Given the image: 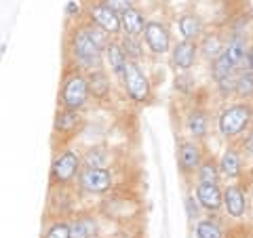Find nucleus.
I'll return each mask as SVG.
<instances>
[{"label": "nucleus", "instance_id": "f257e3e1", "mask_svg": "<svg viewBox=\"0 0 253 238\" xmlns=\"http://www.w3.org/2000/svg\"><path fill=\"white\" fill-rule=\"evenodd\" d=\"M66 53L70 59V68H76L81 72H91V70L104 68V49L91 38L84 21L74 23L68 32Z\"/></svg>", "mask_w": 253, "mask_h": 238}, {"label": "nucleus", "instance_id": "f03ea898", "mask_svg": "<svg viewBox=\"0 0 253 238\" xmlns=\"http://www.w3.org/2000/svg\"><path fill=\"white\" fill-rule=\"evenodd\" d=\"M253 122V104L230 99L213 116V129L224 144H239Z\"/></svg>", "mask_w": 253, "mask_h": 238}, {"label": "nucleus", "instance_id": "7ed1b4c3", "mask_svg": "<svg viewBox=\"0 0 253 238\" xmlns=\"http://www.w3.org/2000/svg\"><path fill=\"white\" fill-rule=\"evenodd\" d=\"M97 213L104 221H114L118 226H131L141 215V204L133 194L121 192V190H112L108 196L101 198Z\"/></svg>", "mask_w": 253, "mask_h": 238}, {"label": "nucleus", "instance_id": "20e7f679", "mask_svg": "<svg viewBox=\"0 0 253 238\" xmlns=\"http://www.w3.org/2000/svg\"><path fill=\"white\" fill-rule=\"evenodd\" d=\"M121 82L123 95L131 101L133 106H148L154 99V82L150 78L148 70L144 68V63L135 61H126V66L123 70V76L118 78Z\"/></svg>", "mask_w": 253, "mask_h": 238}, {"label": "nucleus", "instance_id": "39448f33", "mask_svg": "<svg viewBox=\"0 0 253 238\" xmlns=\"http://www.w3.org/2000/svg\"><path fill=\"white\" fill-rule=\"evenodd\" d=\"M89 104H91V95H89V86H86L84 72L76 68H68L57 91V108L84 112Z\"/></svg>", "mask_w": 253, "mask_h": 238}, {"label": "nucleus", "instance_id": "423d86ee", "mask_svg": "<svg viewBox=\"0 0 253 238\" xmlns=\"http://www.w3.org/2000/svg\"><path fill=\"white\" fill-rule=\"evenodd\" d=\"M81 171H83L81 152L72 146L57 148L51 158V166H49V188L72 186Z\"/></svg>", "mask_w": 253, "mask_h": 238}, {"label": "nucleus", "instance_id": "0eeeda50", "mask_svg": "<svg viewBox=\"0 0 253 238\" xmlns=\"http://www.w3.org/2000/svg\"><path fill=\"white\" fill-rule=\"evenodd\" d=\"M76 192L91 198H104L116 190L114 169H83L76 177Z\"/></svg>", "mask_w": 253, "mask_h": 238}, {"label": "nucleus", "instance_id": "6e6552de", "mask_svg": "<svg viewBox=\"0 0 253 238\" xmlns=\"http://www.w3.org/2000/svg\"><path fill=\"white\" fill-rule=\"evenodd\" d=\"M141 40H144L146 46V53L148 57L152 59H163L167 57L171 46H173V32L169 28V23L165 19H148L144 32H141Z\"/></svg>", "mask_w": 253, "mask_h": 238}, {"label": "nucleus", "instance_id": "1a4fd4ad", "mask_svg": "<svg viewBox=\"0 0 253 238\" xmlns=\"http://www.w3.org/2000/svg\"><path fill=\"white\" fill-rule=\"evenodd\" d=\"M84 126V112H74V110L57 108L53 116V144L59 148L68 146Z\"/></svg>", "mask_w": 253, "mask_h": 238}, {"label": "nucleus", "instance_id": "9d476101", "mask_svg": "<svg viewBox=\"0 0 253 238\" xmlns=\"http://www.w3.org/2000/svg\"><path fill=\"white\" fill-rule=\"evenodd\" d=\"M207 156V148L203 141H194L188 137H181L177 141V171L186 181L194 179L196 169Z\"/></svg>", "mask_w": 253, "mask_h": 238}, {"label": "nucleus", "instance_id": "9b49d317", "mask_svg": "<svg viewBox=\"0 0 253 238\" xmlns=\"http://www.w3.org/2000/svg\"><path fill=\"white\" fill-rule=\"evenodd\" d=\"M249 213V192L241 181L221 186V215L228 219H245Z\"/></svg>", "mask_w": 253, "mask_h": 238}, {"label": "nucleus", "instance_id": "f8f14e48", "mask_svg": "<svg viewBox=\"0 0 253 238\" xmlns=\"http://www.w3.org/2000/svg\"><path fill=\"white\" fill-rule=\"evenodd\" d=\"M181 124H184L186 137L194 141H207L211 129H213V114L203 104L188 106V110L181 116Z\"/></svg>", "mask_w": 253, "mask_h": 238}, {"label": "nucleus", "instance_id": "ddd939ff", "mask_svg": "<svg viewBox=\"0 0 253 238\" xmlns=\"http://www.w3.org/2000/svg\"><path fill=\"white\" fill-rule=\"evenodd\" d=\"M78 211V192L70 186H53L46 200V219H70Z\"/></svg>", "mask_w": 253, "mask_h": 238}, {"label": "nucleus", "instance_id": "4468645a", "mask_svg": "<svg viewBox=\"0 0 253 238\" xmlns=\"http://www.w3.org/2000/svg\"><path fill=\"white\" fill-rule=\"evenodd\" d=\"M83 19L97 26L99 30H104L110 38L121 36V17L116 13H112L99 2V0H89L83 9Z\"/></svg>", "mask_w": 253, "mask_h": 238}, {"label": "nucleus", "instance_id": "2eb2a0df", "mask_svg": "<svg viewBox=\"0 0 253 238\" xmlns=\"http://www.w3.org/2000/svg\"><path fill=\"white\" fill-rule=\"evenodd\" d=\"M215 158H217V166H219L221 181H224V184H234V181L243 179L247 162H245L239 144H226L224 150L219 152V156H215Z\"/></svg>", "mask_w": 253, "mask_h": 238}, {"label": "nucleus", "instance_id": "dca6fc26", "mask_svg": "<svg viewBox=\"0 0 253 238\" xmlns=\"http://www.w3.org/2000/svg\"><path fill=\"white\" fill-rule=\"evenodd\" d=\"M167 57L175 72H192L201 61L199 46H196V42H190V40H175Z\"/></svg>", "mask_w": 253, "mask_h": 238}, {"label": "nucleus", "instance_id": "f3484780", "mask_svg": "<svg viewBox=\"0 0 253 238\" xmlns=\"http://www.w3.org/2000/svg\"><path fill=\"white\" fill-rule=\"evenodd\" d=\"M70 224V238H99L101 234V219L99 213L93 211H76L68 219Z\"/></svg>", "mask_w": 253, "mask_h": 238}, {"label": "nucleus", "instance_id": "a211bd4d", "mask_svg": "<svg viewBox=\"0 0 253 238\" xmlns=\"http://www.w3.org/2000/svg\"><path fill=\"white\" fill-rule=\"evenodd\" d=\"M86 86H89V95L91 99H95L97 104H108L110 99H112L114 95V80L112 76L108 74L106 68L101 70H91V72H86Z\"/></svg>", "mask_w": 253, "mask_h": 238}, {"label": "nucleus", "instance_id": "6ab92c4d", "mask_svg": "<svg viewBox=\"0 0 253 238\" xmlns=\"http://www.w3.org/2000/svg\"><path fill=\"white\" fill-rule=\"evenodd\" d=\"M221 186H217V184H194L192 194L196 198V202L201 204L205 215H219L221 213Z\"/></svg>", "mask_w": 253, "mask_h": 238}, {"label": "nucleus", "instance_id": "aec40b11", "mask_svg": "<svg viewBox=\"0 0 253 238\" xmlns=\"http://www.w3.org/2000/svg\"><path fill=\"white\" fill-rule=\"evenodd\" d=\"M177 32H179V40L196 42L207 32V21L196 11H184L177 15Z\"/></svg>", "mask_w": 253, "mask_h": 238}, {"label": "nucleus", "instance_id": "412c9836", "mask_svg": "<svg viewBox=\"0 0 253 238\" xmlns=\"http://www.w3.org/2000/svg\"><path fill=\"white\" fill-rule=\"evenodd\" d=\"M196 46H199V55L203 61H213L217 55L224 53L226 46V34L221 28H207V32L196 40Z\"/></svg>", "mask_w": 253, "mask_h": 238}, {"label": "nucleus", "instance_id": "4be33fe9", "mask_svg": "<svg viewBox=\"0 0 253 238\" xmlns=\"http://www.w3.org/2000/svg\"><path fill=\"white\" fill-rule=\"evenodd\" d=\"M194 238H228L226 226L219 215H203L192 224Z\"/></svg>", "mask_w": 253, "mask_h": 238}, {"label": "nucleus", "instance_id": "5701e85b", "mask_svg": "<svg viewBox=\"0 0 253 238\" xmlns=\"http://www.w3.org/2000/svg\"><path fill=\"white\" fill-rule=\"evenodd\" d=\"M83 169H112L114 154L106 146H91L84 152H81Z\"/></svg>", "mask_w": 253, "mask_h": 238}, {"label": "nucleus", "instance_id": "b1692460", "mask_svg": "<svg viewBox=\"0 0 253 238\" xmlns=\"http://www.w3.org/2000/svg\"><path fill=\"white\" fill-rule=\"evenodd\" d=\"M249 42H251V36H247V34H226L224 53H226V57L234 63V68H243L245 57H247Z\"/></svg>", "mask_w": 253, "mask_h": 238}, {"label": "nucleus", "instance_id": "393cba45", "mask_svg": "<svg viewBox=\"0 0 253 238\" xmlns=\"http://www.w3.org/2000/svg\"><path fill=\"white\" fill-rule=\"evenodd\" d=\"M125 66H126V57L121 49V44H118V38H110V42L104 49V68L112 78H121Z\"/></svg>", "mask_w": 253, "mask_h": 238}, {"label": "nucleus", "instance_id": "a878e982", "mask_svg": "<svg viewBox=\"0 0 253 238\" xmlns=\"http://www.w3.org/2000/svg\"><path fill=\"white\" fill-rule=\"evenodd\" d=\"M148 23V15L139 9V6H133L126 13L121 15V34L126 36H141Z\"/></svg>", "mask_w": 253, "mask_h": 238}, {"label": "nucleus", "instance_id": "bb28decb", "mask_svg": "<svg viewBox=\"0 0 253 238\" xmlns=\"http://www.w3.org/2000/svg\"><path fill=\"white\" fill-rule=\"evenodd\" d=\"M192 184H217V186L224 184V181H221L219 166H217V158L213 156V154L205 156V160L201 162V166L194 173Z\"/></svg>", "mask_w": 253, "mask_h": 238}, {"label": "nucleus", "instance_id": "cd10ccee", "mask_svg": "<svg viewBox=\"0 0 253 238\" xmlns=\"http://www.w3.org/2000/svg\"><path fill=\"white\" fill-rule=\"evenodd\" d=\"M118 44L125 53L126 61H135V63H146L148 59V53H146V46H144V40L141 36H126V34H121L118 36Z\"/></svg>", "mask_w": 253, "mask_h": 238}, {"label": "nucleus", "instance_id": "c85d7f7f", "mask_svg": "<svg viewBox=\"0 0 253 238\" xmlns=\"http://www.w3.org/2000/svg\"><path fill=\"white\" fill-rule=\"evenodd\" d=\"M251 26H253V17L245 9H241L239 13L226 17V21L221 23L219 28L224 30V34H247V36H253Z\"/></svg>", "mask_w": 253, "mask_h": 238}, {"label": "nucleus", "instance_id": "c756f323", "mask_svg": "<svg viewBox=\"0 0 253 238\" xmlns=\"http://www.w3.org/2000/svg\"><path fill=\"white\" fill-rule=\"evenodd\" d=\"M234 99L236 101H249V104H253V74L245 66L236 70Z\"/></svg>", "mask_w": 253, "mask_h": 238}, {"label": "nucleus", "instance_id": "7c9ffc66", "mask_svg": "<svg viewBox=\"0 0 253 238\" xmlns=\"http://www.w3.org/2000/svg\"><path fill=\"white\" fill-rule=\"evenodd\" d=\"M236 70H239V68H234V63L226 57V53L217 55L215 59L207 63V74H209V78H211L213 82L219 80V78H226V76L234 74Z\"/></svg>", "mask_w": 253, "mask_h": 238}, {"label": "nucleus", "instance_id": "2f4dec72", "mask_svg": "<svg viewBox=\"0 0 253 238\" xmlns=\"http://www.w3.org/2000/svg\"><path fill=\"white\" fill-rule=\"evenodd\" d=\"M173 89L175 93H179L181 97H194L196 91H199V82H196V76L192 72H175V80H173Z\"/></svg>", "mask_w": 253, "mask_h": 238}, {"label": "nucleus", "instance_id": "473e14b6", "mask_svg": "<svg viewBox=\"0 0 253 238\" xmlns=\"http://www.w3.org/2000/svg\"><path fill=\"white\" fill-rule=\"evenodd\" d=\"M41 238H70V224H68V219H61V217L46 219V226L42 230Z\"/></svg>", "mask_w": 253, "mask_h": 238}, {"label": "nucleus", "instance_id": "72a5a7b5", "mask_svg": "<svg viewBox=\"0 0 253 238\" xmlns=\"http://www.w3.org/2000/svg\"><path fill=\"white\" fill-rule=\"evenodd\" d=\"M234 80H236V72L226 76V78H219V80L213 82V93H215V97L221 101V104H226V101L234 99Z\"/></svg>", "mask_w": 253, "mask_h": 238}, {"label": "nucleus", "instance_id": "f704fd0d", "mask_svg": "<svg viewBox=\"0 0 253 238\" xmlns=\"http://www.w3.org/2000/svg\"><path fill=\"white\" fill-rule=\"evenodd\" d=\"M184 209H186V217H188L190 224H194V221H199L203 217V209H201V204L196 202L192 190H188L186 196H184Z\"/></svg>", "mask_w": 253, "mask_h": 238}, {"label": "nucleus", "instance_id": "c9c22d12", "mask_svg": "<svg viewBox=\"0 0 253 238\" xmlns=\"http://www.w3.org/2000/svg\"><path fill=\"white\" fill-rule=\"evenodd\" d=\"M104 6H108L112 13H116L118 17H121L123 13H126L129 9H133L135 6V0H99Z\"/></svg>", "mask_w": 253, "mask_h": 238}, {"label": "nucleus", "instance_id": "e433bc0d", "mask_svg": "<svg viewBox=\"0 0 253 238\" xmlns=\"http://www.w3.org/2000/svg\"><path fill=\"white\" fill-rule=\"evenodd\" d=\"M63 13H66V17L72 21V23L83 21V6H81V2H76V0H68Z\"/></svg>", "mask_w": 253, "mask_h": 238}, {"label": "nucleus", "instance_id": "4c0bfd02", "mask_svg": "<svg viewBox=\"0 0 253 238\" xmlns=\"http://www.w3.org/2000/svg\"><path fill=\"white\" fill-rule=\"evenodd\" d=\"M239 148H241V152H243V158H245V162H251L253 164V135H245V137L239 141Z\"/></svg>", "mask_w": 253, "mask_h": 238}, {"label": "nucleus", "instance_id": "58836bf2", "mask_svg": "<svg viewBox=\"0 0 253 238\" xmlns=\"http://www.w3.org/2000/svg\"><path fill=\"white\" fill-rule=\"evenodd\" d=\"M110 238H139V232L133 226H123V228H118Z\"/></svg>", "mask_w": 253, "mask_h": 238}, {"label": "nucleus", "instance_id": "ea45409f", "mask_svg": "<svg viewBox=\"0 0 253 238\" xmlns=\"http://www.w3.org/2000/svg\"><path fill=\"white\" fill-rule=\"evenodd\" d=\"M243 66L253 74V36H251V42H249V49H247V57H245V63H243Z\"/></svg>", "mask_w": 253, "mask_h": 238}, {"label": "nucleus", "instance_id": "a19ab883", "mask_svg": "<svg viewBox=\"0 0 253 238\" xmlns=\"http://www.w3.org/2000/svg\"><path fill=\"white\" fill-rule=\"evenodd\" d=\"M213 2H217V4H224V6H228V4H234L236 0H213Z\"/></svg>", "mask_w": 253, "mask_h": 238}, {"label": "nucleus", "instance_id": "79ce46f5", "mask_svg": "<svg viewBox=\"0 0 253 238\" xmlns=\"http://www.w3.org/2000/svg\"><path fill=\"white\" fill-rule=\"evenodd\" d=\"M249 135H253V122H251V126H249V131H247Z\"/></svg>", "mask_w": 253, "mask_h": 238}]
</instances>
